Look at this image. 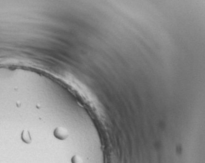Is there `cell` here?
Listing matches in <instances>:
<instances>
[{
	"label": "cell",
	"instance_id": "3",
	"mask_svg": "<svg viewBox=\"0 0 205 163\" xmlns=\"http://www.w3.org/2000/svg\"><path fill=\"white\" fill-rule=\"evenodd\" d=\"M71 162L72 163H82L83 161L81 157L79 155H75L71 159Z\"/></svg>",
	"mask_w": 205,
	"mask_h": 163
},
{
	"label": "cell",
	"instance_id": "1",
	"mask_svg": "<svg viewBox=\"0 0 205 163\" xmlns=\"http://www.w3.org/2000/svg\"><path fill=\"white\" fill-rule=\"evenodd\" d=\"M54 135L56 138L60 140H64L68 137L69 133L68 130L63 127L57 128L54 131Z\"/></svg>",
	"mask_w": 205,
	"mask_h": 163
},
{
	"label": "cell",
	"instance_id": "2",
	"mask_svg": "<svg viewBox=\"0 0 205 163\" xmlns=\"http://www.w3.org/2000/svg\"><path fill=\"white\" fill-rule=\"evenodd\" d=\"M22 138H23V140H24L26 142H31V139L30 135H29V132L25 131L24 132H23V134H22Z\"/></svg>",
	"mask_w": 205,
	"mask_h": 163
}]
</instances>
